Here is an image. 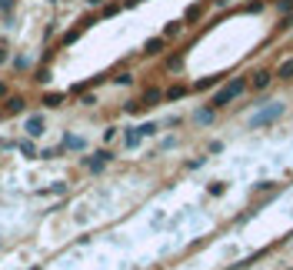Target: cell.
<instances>
[{
  "label": "cell",
  "instance_id": "6da1fadb",
  "mask_svg": "<svg viewBox=\"0 0 293 270\" xmlns=\"http://www.w3.org/2000/svg\"><path fill=\"white\" fill-rule=\"evenodd\" d=\"M243 90H247V80H243V77L230 80V83H223L217 94H213V104H210V107H213V110H220V107H227L230 100H237V97L243 94Z\"/></svg>",
  "mask_w": 293,
  "mask_h": 270
},
{
  "label": "cell",
  "instance_id": "7a4b0ae2",
  "mask_svg": "<svg viewBox=\"0 0 293 270\" xmlns=\"http://www.w3.org/2000/svg\"><path fill=\"white\" fill-rule=\"evenodd\" d=\"M283 110H287L283 104H273V107H267V110H260V114H256L253 120H250V127H267V124H273V120H280V117H283Z\"/></svg>",
  "mask_w": 293,
  "mask_h": 270
},
{
  "label": "cell",
  "instance_id": "3957f363",
  "mask_svg": "<svg viewBox=\"0 0 293 270\" xmlns=\"http://www.w3.org/2000/svg\"><path fill=\"white\" fill-rule=\"evenodd\" d=\"M160 100H164V90H157V87H150V90H146V94L140 97L137 104H130L127 110H130V114H137V110H146V107H153V104H160Z\"/></svg>",
  "mask_w": 293,
  "mask_h": 270
},
{
  "label": "cell",
  "instance_id": "277c9868",
  "mask_svg": "<svg viewBox=\"0 0 293 270\" xmlns=\"http://www.w3.org/2000/svg\"><path fill=\"white\" fill-rule=\"evenodd\" d=\"M110 150H100V154H93V157H87V160H84V167H87V170H93V174H97V170H104V167H107L110 164Z\"/></svg>",
  "mask_w": 293,
  "mask_h": 270
},
{
  "label": "cell",
  "instance_id": "5b68a950",
  "mask_svg": "<svg viewBox=\"0 0 293 270\" xmlns=\"http://www.w3.org/2000/svg\"><path fill=\"white\" fill-rule=\"evenodd\" d=\"M20 110H27V100L17 94H7V100H3V114H20Z\"/></svg>",
  "mask_w": 293,
  "mask_h": 270
},
{
  "label": "cell",
  "instance_id": "8992f818",
  "mask_svg": "<svg viewBox=\"0 0 293 270\" xmlns=\"http://www.w3.org/2000/svg\"><path fill=\"white\" fill-rule=\"evenodd\" d=\"M164 47H167V37H150L144 43V54L146 57H157V54H164Z\"/></svg>",
  "mask_w": 293,
  "mask_h": 270
},
{
  "label": "cell",
  "instance_id": "52a82bcc",
  "mask_svg": "<svg viewBox=\"0 0 293 270\" xmlns=\"http://www.w3.org/2000/svg\"><path fill=\"white\" fill-rule=\"evenodd\" d=\"M23 130H27V137H40V134H43V117L34 114L30 120H27V127H23Z\"/></svg>",
  "mask_w": 293,
  "mask_h": 270
},
{
  "label": "cell",
  "instance_id": "ba28073f",
  "mask_svg": "<svg viewBox=\"0 0 293 270\" xmlns=\"http://www.w3.org/2000/svg\"><path fill=\"white\" fill-rule=\"evenodd\" d=\"M273 77H280V80H293V57H287L280 67H276V74Z\"/></svg>",
  "mask_w": 293,
  "mask_h": 270
},
{
  "label": "cell",
  "instance_id": "9c48e42d",
  "mask_svg": "<svg viewBox=\"0 0 293 270\" xmlns=\"http://www.w3.org/2000/svg\"><path fill=\"white\" fill-rule=\"evenodd\" d=\"M93 20H84V23H80V27H73V30H67V34H63V47H67V43H73V40L80 37V34H84V30H87V27H90Z\"/></svg>",
  "mask_w": 293,
  "mask_h": 270
},
{
  "label": "cell",
  "instance_id": "30bf717a",
  "mask_svg": "<svg viewBox=\"0 0 293 270\" xmlns=\"http://www.w3.org/2000/svg\"><path fill=\"white\" fill-rule=\"evenodd\" d=\"M180 30H183V23H180V20H173V23H167V27H164V34H160V37L173 40V37H180Z\"/></svg>",
  "mask_w": 293,
  "mask_h": 270
},
{
  "label": "cell",
  "instance_id": "8fae6325",
  "mask_svg": "<svg viewBox=\"0 0 293 270\" xmlns=\"http://www.w3.org/2000/svg\"><path fill=\"white\" fill-rule=\"evenodd\" d=\"M270 77H273L270 70H256V74H253V87H256V90H263V87L270 83Z\"/></svg>",
  "mask_w": 293,
  "mask_h": 270
},
{
  "label": "cell",
  "instance_id": "7c38bea8",
  "mask_svg": "<svg viewBox=\"0 0 293 270\" xmlns=\"http://www.w3.org/2000/svg\"><path fill=\"white\" fill-rule=\"evenodd\" d=\"M43 107H50V110H57L60 104H63V94H43V100H40Z\"/></svg>",
  "mask_w": 293,
  "mask_h": 270
},
{
  "label": "cell",
  "instance_id": "4fadbf2b",
  "mask_svg": "<svg viewBox=\"0 0 293 270\" xmlns=\"http://www.w3.org/2000/svg\"><path fill=\"white\" fill-rule=\"evenodd\" d=\"M183 94H187V87H183V83H173L170 90H164V100H180Z\"/></svg>",
  "mask_w": 293,
  "mask_h": 270
},
{
  "label": "cell",
  "instance_id": "5bb4252c",
  "mask_svg": "<svg viewBox=\"0 0 293 270\" xmlns=\"http://www.w3.org/2000/svg\"><path fill=\"white\" fill-rule=\"evenodd\" d=\"M60 150H84V140H80V137H63V147H60Z\"/></svg>",
  "mask_w": 293,
  "mask_h": 270
},
{
  "label": "cell",
  "instance_id": "9a60e30c",
  "mask_svg": "<svg viewBox=\"0 0 293 270\" xmlns=\"http://www.w3.org/2000/svg\"><path fill=\"white\" fill-rule=\"evenodd\" d=\"M203 7H187V14H183V23H193V20H200Z\"/></svg>",
  "mask_w": 293,
  "mask_h": 270
},
{
  "label": "cell",
  "instance_id": "2e32d148",
  "mask_svg": "<svg viewBox=\"0 0 293 270\" xmlns=\"http://www.w3.org/2000/svg\"><path fill=\"white\" fill-rule=\"evenodd\" d=\"M14 147H17V150H20L23 157H34V154H37V150H34V144H30V140H17Z\"/></svg>",
  "mask_w": 293,
  "mask_h": 270
},
{
  "label": "cell",
  "instance_id": "e0dca14e",
  "mask_svg": "<svg viewBox=\"0 0 293 270\" xmlns=\"http://www.w3.org/2000/svg\"><path fill=\"white\" fill-rule=\"evenodd\" d=\"M10 63H14V70H30V60L23 57V54H17V57L10 60Z\"/></svg>",
  "mask_w": 293,
  "mask_h": 270
},
{
  "label": "cell",
  "instance_id": "ac0fdd59",
  "mask_svg": "<svg viewBox=\"0 0 293 270\" xmlns=\"http://www.w3.org/2000/svg\"><path fill=\"white\" fill-rule=\"evenodd\" d=\"M140 140H144V137H140V130H130V134L124 137V144H127V147H137Z\"/></svg>",
  "mask_w": 293,
  "mask_h": 270
},
{
  "label": "cell",
  "instance_id": "d6986e66",
  "mask_svg": "<svg viewBox=\"0 0 293 270\" xmlns=\"http://www.w3.org/2000/svg\"><path fill=\"white\" fill-rule=\"evenodd\" d=\"M30 80H37V83H47V80H50V70H47V67H40V70H34V77Z\"/></svg>",
  "mask_w": 293,
  "mask_h": 270
},
{
  "label": "cell",
  "instance_id": "ffe728a7",
  "mask_svg": "<svg viewBox=\"0 0 293 270\" xmlns=\"http://www.w3.org/2000/svg\"><path fill=\"white\" fill-rule=\"evenodd\" d=\"M220 83V77H203L200 83H197V90H210V87H217Z\"/></svg>",
  "mask_w": 293,
  "mask_h": 270
},
{
  "label": "cell",
  "instance_id": "44dd1931",
  "mask_svg": "<svg viewBox=\"0 0 293 270\" xmlns=\"http://www.w3.org/2000/svg\"><path fill=\"white\" fill-rule=\"evenodd\" d=\"M183 63V54H173V57H167V70H177Z\"/></svg>",
  "mask_w": 293,
  "mask_h": 270
},
{
  "label": "cell",
  "instance_id": "7402d4cb",
  "mask_svg": "<svg viewBox=\"0 0 293 270\" xmlns=\"http://www.w3.org/2000/svg\"><path fill=\"white\" fill-rule=\"evenodd\" d=\"M137 130H140V137H153L157 134V124H140Z\"/></svg>",
  "mask_w": 293,
  "mask_h": 270
},
{
  "label": "cell",
  "instance_id": "603a6c76",
  "mask_svg": "<svg viewBox=\"0 0 293 270\" xmlns=\"http://www.w3.org/2000/svg\"><path fill=\"white\" fill-rule=\"evenodd\" d=\"M213 114H217L213 107H210V110H200V114H197V120H200V124H210V120H213Z\"/></svg>",
  "mask_w": 293,
  "mask_h": 270
},
{
  "label": "cell",
  "instance_id": "cb8c5ba5",
  "mask_svg": "<svg viewBox=\"0 0 293 270\" xmlns=\"http://www.w3.org/2000/svg\"><path fill=\"white\" fill-rule=\"evenodd\" d=\"M113 83H120V87H127V83H133V77H130V74H117V77H113Z\"/></svg>",
  "mask_w": 293,
  "mask_h": 270
},
{
  "label": "cell",
  "instance_id": "d4e9b609",
  "mask_svg": "<svg viewBox=\"0 0 293 270\" xmlns=\"http://www.w3.org/2000/svg\"><path fill=\"white\" fill-rule=\"evenodd\" d=\"M14 10V0H0V14H10Z\"/></svg>",
  "mask_w": 293,
  "mask_h": 270
},
{
  "label": "cell",
  "instance_id": "484cf974",
  "mask_svg": "<svg viewBox=\"0 0 293 270\" xmlns=\"http://www.w3.org/2000/svg\"><path fill=\"white\" fill-rule=\"evenodd\" d=\"M43 193H67V184H54L50 190H43Z\"/></svg>",
  "mask_w": 293,
  "mask_h": 270
},
{
  "label": "cell",
  "instance_id": "4316f807",
  "mask_svg": "<svg viewBox=\"0 0 293 270\" xmlns=\"http://www.w3.org/2000/svg\"><path fill=\"white\" fill-rule=\"evenodd\" d=\"M117 10H120V3H107V7H104V17H110V14H117Z\"/></svg>",
  "mask_w": 293,
  "mask_h": 270
},
{
  "label": "cell",
  "instance_id": "83f0119b",
  "mask_svg": "<svg viewBox=\"0 0 293 270\" xmlns=\"http://www.w3.org/2000/svg\"><path fill=\"white\" fill-rule=\"evenodd\" d=\"M0 63H7V47L0 43Z\"/></svg>",
  "mask_w": 293,
  "mask_h": 270
},
{
  "label": "cell",
  "instance_id": "f1b7e54d",
  "mask_svg": "<svg viewBox=\"0 0 293 270\" xmlns=\"http://www.w3.org/2000/svg\"><path fill=\"white\" fill-rule=\"evenodd\" d=\"M3 97H7V83L0 80V100H3Z\"/></svg>",
  "mask_w": 293,
  "mask_h": 270
}]
</instances>
